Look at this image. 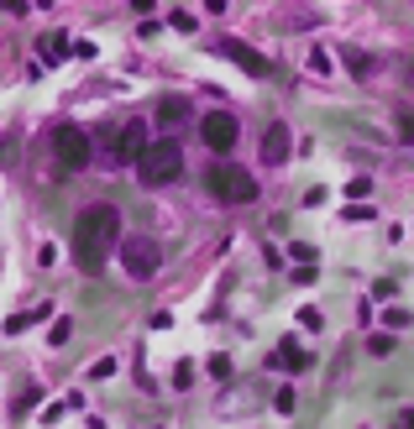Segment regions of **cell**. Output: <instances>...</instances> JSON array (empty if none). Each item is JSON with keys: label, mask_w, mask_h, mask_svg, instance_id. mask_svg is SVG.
Wrapping results in <instances>:
<instances>
[{"label": "cell", "mask_w": 414, "mask_h": 429, "mask_svg": "<svg viewBox=\"0 0 414 429\" xmlns=\"http://www.w3.org/2000/svg\"><path fill=\"white\" fill-rule=\"evenodd\" d=\"M121 241H126L121 236V210H111V205H84L79 210V220H74V262L84 267V273H100Z\"/></svg>", "instance_id": "6da1fadb"}, {"label": "cell", "mask_w": 414, "mask_h": 429, "mask_svg": "<svg viewBox=\"0 0 414 429\" xmlns=\"http://www.w3.org/2000/svg\"><path fill=\"white\" fill-rule=\"evenodd\" d=\"M179 173H184V147L173 137H157L152 147H147V157L137 163V183L142 189H168Z\"/></svg>", "instance_id": "7a4b0ae2"}, {"label": "cell", "mask_w": 414, "mask_h": 429, "mask_svg": "<svg viewBox=\"0 0 414 429\" xmlns=\"http://www.w3.org/2000/svg\"><path fill=\"white\" fill-rule=\"evenodd\" d=\"M205 189L225 199V205H252L257 199V178H252L247 168H236V163H220L216 173H205Z\"/></svg>", "instance_id": "3957f363"}, {"label": "cell", "mask_w": 414, "mask_h": 429, "mask_svg": "<svg viewBox=\"0 0 414 429\" xmlns=\"http://www.w3.org/2000/svg\"><path fill=\"white\" fill-rule=\"evenodd\" d=\"M116 251H121V273L131 283H147V278H157V267H163V251H157L152 236H126Z\"/></svg>", "instance_id": "277c9868"}, {"label": "cell", "mask_w": 414, "mask_h": 429, "mask_svg": "<svg viewBox=\"0 0 414 429\" xmlns=\"http://www.w3.org/2000/svg\"><path fill=\"white\" fill-rule=\"evenodd\" d=\"M89 152H95V142H89L84 126H74V120H69V126L52 131V157H58L63 173H79V168L89 163Z\"/></svg>", "instance_id": "5b68a950"}, {"label": "cell", "mask_w": 414, "mask_h": 429, "mask_svg": "<svg viewBox=\"0 0 414 429\" xmlns=\"http://www.w3.org/2000/svg\"><path fill=\"white\" fill-rule=\"evenodd\" d=\"M236 137H242V120H236L231 110H205V120H199V142H205L210 152H231Z\"/></svg>", "instance_id": "8992f818"}, {"label": "cell", "mask_w": 414, "mask_h": 429, "mask_svg": "<svg viewBox=\"0 0 414 429\" xmlns=\"http://www.w3.org/2000/svg\"><path fill=\"white\" fill-rule=\"evenodd\" d=\"M147 147H152V137H147V120H126V126L111 131V152H116V163H142Z\"/></svg>", "instance_id": "52a82bcc"}, {"label": "cell", "mask_w": 414, "mask_h": 429, "mask_svg": "<svg viewBox=\"0 0 414 429\" xmlns=\"http://www.w3.org/2000/svg\"><path fill=\"white\" fill-rule=\"evenodd\" d=\"M289 152H293L289 126H284V120H273V126L262 131V163H268V168H284V163H289Z\"/></svg>", "instance_id": "ba28073f"}, {"label": "cell", "mask_w": 414, "mask_h": 429, "mask_svg": "<svg viewBox=\"0 0 414 429\" xmlns=\"http://www.w3.org/2000/svg\"><path fill=\"white\" fill-rule=\"evenodd\" d=\"M220 47H225V58H231L242 74H252V79H262V74H268V58H262V52H252L247 42H220Z\"/></svg>", "instance_id": "9c48e42d"}, {"label": "cell", "mask_w": 414, "mask_h": 429, "mask_svg": "<svg viewBox=\"0 0 414 429\" xmlns=\"http://www.w3.org/2000/svg\"><path fill=\"white\" fill-rule=\"evenodd\" d=\"M194 115V105L189 100H184V95H163V100H157V126H184V120H189Z\"/></svg>", "instance_id": "30bf717a"}, {"label": "cell", "mask_w": 414, "mask_h": 429, "mask_svg": "<svg viewBox=\"0 0 414 429\" xmlns=\"http://www.w3.org/2000/svg\"><path fill=\"white\" fill-rule=\"evenodd\" d=\"M341 58H346V69H352L357 79H362V84H367L372 74H378V58H367L362 47H341Z\"/></svg>", "instance_id": "8fae6325"}, {"label": "cell", "mask_w": 414, "mask_h": 429, "mask_svg": "<svg viewBox=\"0 0 414 429\" xmlns=\"http://www.w3.org/2000/svg\"><path fill=\"white\" fill-rule=\"evenodd\" d=\"M273 367H289V372H299V367H310V351H299V345H284V351H273Z\"/></svg>", "instance_id": "7c38bea8"}, {"label": "cell", "mask_w": 414, "mask_h": 429, "mask_svg": "<svg viewBox=\"0 0 414 429\" xmlns=\"http://www.w3.org/2000/svg\"><path fill=\"white\" fill-rule=\"evenodd\" d=\"M47 63H63V58H69V52H74V42H69V37H63V32H47Z\"/></svg>", "instance_id": "4fadbf2b"}, {"label": "cell", "mask_w": 414, "mask_h": 429, "mask_svg": "<svg viewBox=\"0 0 414 429\" xmlns=\"http://www.w3.org/2000/svg\"><path fill=\"white\" fill-rule=\"evenodd\" d=\"M69 335H74V319H52V330H47V345H69Z\"/></svg>", "instance_id": "5bb4252c"}, {"label": "cell", "mask_w": 414, "mask_h": 429, "mask_svg": "<svg viewBox=\"0 0 414 429\" xmlns=\"http://www.w3.org/2000/svg\"><path fill=\"white\" fill-rule=\"evenodd\" d=\"M242 408H252V393H225L220 398V413H242Z\"/></svg>", "instance_id": "9a60e30c"}, {"label": "cell", "mask_w": 414, "mask_h": 429, "mask_svg": "<svg viewBox=\"0 0 414 429\" xmlns=\"http://www.w3.org/2000/svg\"><path fill=\"white\" fill-rule=\"evenodd\" d=\"M367 351H372V356H393V335H388V330H378V335L367 341Z\"/></svg>", "instance_id": "2e32d148"}, {"label": "cell", "mask_w": 414, "mask_h": 429, "mask_svg": "<svg viewBox=\"0 0 414 429\" xmlns=\"http://www.w3.org/2000/svg\"><path fill=\"white\" fill-rule=\"evenodd\" d=\"M341 220H346V225H362V220H378V214H372L367 205H346V210H341Z\"/></svg>", "instance_id": "e0dca14e"}, {"label": "cell", "mask_w": 414, "mask_h": 429, "mask_svg": "<svg viewBox=\"0 0 414 429\" xmlns=\"http://www.w3.org/2000/svg\"><path fill=\"white\" fill-rule=\"evenodd\" d=\"M367 194H372V178H352L346 183V199H352V205H362Z\"/></svg>", "instance_id": "ac0fdd59"}, {"label": "cell", "mask_w": 414, "mask_h": 429, "mask_svg": "<svg viewBox=\"0 0 414 429\" xmlns=\"http://www.w3.org/2000/svg\"><path fill=\"white\" fill-rule=\"evenodd\" d=\"M393 120H398V142H409V147H414V115H409V110H398Z\"/></svg>", "instance_id": "d6986e66"}, {"label": "cell", "mask_w": 414, "mask_h": 429, "mask_svg": "<svg viewBox=\"0 0 414 429\" xmlns=\"http://www.w3.org/2000/svg\"><path fill=\"white\" fill-rule=\"evenodd\" d=\"M383 319H388V330H404V325H414V314H409V309H398V304H393V309L383 314Z\"/></svg>", "instance_id": "ffe728a7"}, {"label": "cell", "mask_w": 414, "mask_h": 429, "mask_svg": "<svg viewBox=\"0 0 414 429\" xmlns=\"http://www.w3.org/2000/svg\"><path fill=\"white\" fill-rule=\"evenodd\" d=\"M320 16H278V26H284V32H299V26H315Z\"/></svg>", "instance_id": "44dd1931"}, {"label": "cell", "mask_w": 414, "mask_h": 429, "mask_svg": "<svg viewBox=\"0 0 414 429\" xmlns=\"http://www.w3.org/2000/svg\"><path fill=\"white\" fill-rule=\"evenodd\" d=\"M89 377H116V356H100L95 367H89Z\"/></svg>", "instance_id": "7402d4cb"}, {"label": "cell", "mask_w": 414, "mask_h": 429, "mask_svg": "<svg viewBox=\"0 0 414 429\" xmlns=\"http://www.w3.org/2000/svg\"><path fill=\"white\" fill-rule=\"evenodd\" d=\"M194 382V367L189 361H179V367H173V387H189Z\"/></svg>", "instance_id": "603a6c76"}, {"label": "cell", "mask_w": 414, "mask_h": 429, "mask_svg": "<svg viewBox=\"0 0 414 429\" xmlns=\"http://www.w3.org/2000/svg\"><path fill=\"white\" fill-rule=\"evenodd\" d=\"M168 21H173V26H179V32H194V26H199V21L189 16V11H173V16H168Z\"/></svg>", "instance_id": "cb8c5ba5"}, {"label": "cell", "mask_w": 414, "mask_h": 429, "mask_svg": "<svg viewBox=\"0 0 414 429\" xmlns=\"http://www.w3.org/2000/svg\"><path fill=\"white\" fill-rule=\"evenodd\" d=\"M273 404H278V413H293V404H299V398H293V387H284V393H278Z\"/></svg>", "instance_id": "d4e9b609"}, {"label": "cell", "mask_w": 414, "mask_h": 429, "mask_svg": "<svg viewBox=\"0 0 414 429\" xmlns=\"http://www.w3.org/2000/svg\"><path fill=\"white\" fill-rule=\"evenodd\" d=\"M289 257H293V262H310V257H315V246H304V241H293V246H289Z\"/></svg>", "instance_id": "484cf974"}, {"label": "cell", "mask_w": 414, "mask_h": 429, "mask_svg": "<svg viewBox=\"0 0 414 429\" xmlns=\"http://www.w3.org/2000/svg\"><path fill=\"white\" fill-rule=\"evenodd\" d=\"M210 372H216V377H231V356H210Z\"/></svg>", "instance_id": "4316f807"}, {"label": "cell", "mask_w": 414, "mask_h": 429, "mask_svg": "<svg viewBox=\"0 0 414 429\" xmlns=\"http://www.w3.org/2000/svg\"><path fill=\"white\" fill-rule=\"evenodd\" d=\"M37 319H52V304H37V309H26V325H37Z\"/></svg>", "instance_id": "83f0119b"}, {"label": "cell", "mask_w": 414, "mask_h": 429, "mask_svg": "<svg viewBox=\"0 0 414 429\" xmlns=\"http://www.w3.org/2000/svg\"><path fill=\"white\" fill-rule=\"evenodd\" d=\"M388 429H414V408H404V413H398V419H393Z\"/></svg>", "instance_id": "f1b7e54d"}, {"label": "cell", "mask_w": 414, "mask_h": 429, "mask_svg": "<svg viewBox=\"0 0 414 429\" xmlns=\"http://www.w3.org/2000/svg\"><path fill=\"white\" fill-rule=\"evenodd\" d=\"M409 89H414V63H409Z\"/></svg>", "instance_id": "f546056e"}]
</instances>
